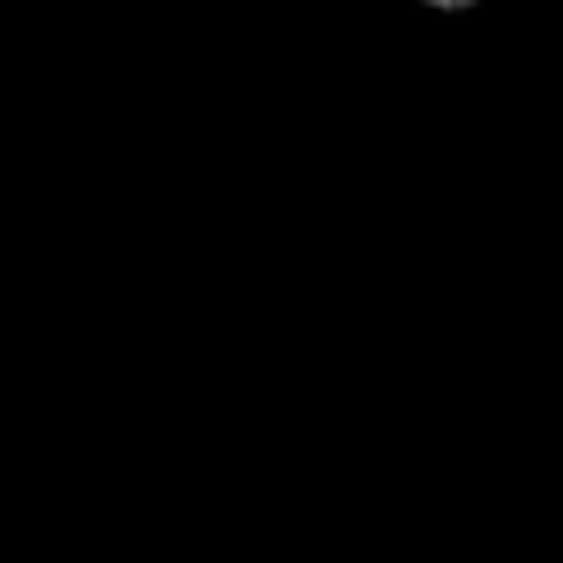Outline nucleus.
<instances>
[{"mask_svg": "<svg viewBox=\"0 0 563 563\" xmlns=\"http://www.w3.org/2000/svg\"><path fill=\"white\" fill-rule=\"evenodd\" d=\"M424 8H451L457 14V8H477V0H424Z\"/></svg>", "mask_w": 563, "mask_h": 563, "instance_id": "obj_1", "label": "nucleus"}]
</instances>
